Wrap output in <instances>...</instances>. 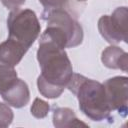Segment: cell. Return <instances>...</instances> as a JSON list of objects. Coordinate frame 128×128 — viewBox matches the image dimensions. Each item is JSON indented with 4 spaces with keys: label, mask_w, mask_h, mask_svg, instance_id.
I'll return each instance as SVG.
<instances>
[{
    "label": "cell",
    "mask_w": 128,
    "mask_h": 128,
    "mask_svg": "<svg viewBox=\"0 0 128 128\" xmlns=\"http://www.w3.org/2000/svg\"><path fill=\"white\" fill-rule=\"evenodd\" d=\"M27 51L28 49L25 46L8 38L0 44V64L14 68Z\"/></svg>",
    "instance_id": "obj_8"
},
{
    "label": "cell",
    "mask_w": 128,
    "mask_h": 128,
    "mask_svg": "<svg viewBox=\"0 0 128 128\" xmlns=\"http://www.w3.org/2000/svg\"><path fill=\"white\" fill-rule=\"evenodd\" d=\"M101 61L110 69H120L126 72L128 68V54L118 46L112 45L105 48L101 55Z\"/></svg>",
    "instance_id": "obj_9"
},
{
    "label": "cell",
    "mask_w": 128,
    "mask_h": 128,
    "mask_svg": "<svg viewBox=\"0 0 128 128\" xmlns=\"http://www.w3.org/2000/svg\"><path fill=\"white\" fill-rule=\"evenodd\" d=\"M103 85L111 111H117L121 116L125 117L128 105L127 77L115 76L106 80Z\"/></svg>",
    "instance_id": "obj_6"
},
{
    "label": "cell",
    "mask_w": 128,
    "mask_h": 128,
    "mask_svg": "<svg viewBox=\"0 0 128 128\" xmlns=\"http://www.w3.org/2000/svg\"><path fill=\"white\" fill-rule=\"evenodd\" d=\"M50 110V106L49 104L40 99V98H36L34 101H33V104L30 108V111H31V114L35 117V118H38V119H41V118H44L48 115V112Z\"/></svg>",
    "instance_id": "obj_13"
},
{
    "label": "cell",
    "mask_w": 128,
    "mask_h": 128,
    "mask_svg": "<svg viewBox=\"0 0 128 128\" xmlns=\"http://www.w3.org/2000/svg\"><path fill=\"white\" fill-rule=\"evenodd\" d=\"M3 100L15 108H22L26 106L30 100V92L28 85L22 79L17 80L3 93H1Z\"/></svg>",
    "instance_id": "obj_7"
},
{
    "label": "cell",
    "mask_w": 128,
    "mask_h": 128,
    "mask_svg": "<svg viewBox=\"0 0 128 128\" xmlns=\"http://www.w3.org/2000/svg\"><path fill=\"white\" fill-rule=\"evenodd\" d=\"M17 78V72L13 67L0 64V94L7 90Z\"/></svg>",
    "instance_id": "obj_11"
},
{
    "label": "cell",
    "mask_w": 128,
    "mask_h": 128,
    "mask_svg": "<svg viewBox=\"0 0 128 128\" xmlns=\"http://www.w3.org/2000/svg\"><path fill=\"white\" fill-rule=\"evenodd\" d=\"M13 112L11 108L0 102V127H8L13 121Z\"/></svg>",
    "instance_id": "obj_14"
},
{
    "label": "cell",
    "mask_w": 128,
    "mask_h": 128,
    "mask_svg": "<svg viewBox=\"0 0 128 128\" xmlns=\"http://www.w3.org/2000/svg\"><path fill=\"white\" fill-rule=\"evenodd\" d=\"M37 60L41 69V79L63 89L67 87L73 75L72 64L65 49L44 33L39 39Z\"/></svg>",
    "instance_id": "obj_1"
},
{
    "label": "cell",
    "mask_w": 128,
    "mask_h": 128,
    "mask_svg": "<svg viewBox=\"0 0 128 128\" xmlns=\"http://www.w3.org/2000/svg\"><path fill=\"white\" fill-rule=\"evenodd\" d=\"M53 124L57 128L66 127H79L88 126L86 123L81 122L75 115L74 111L67 107L56 108L53 112Z\"/></svg>",
    "instance_id": "obj_10"
},
{
    "label": "cell",
    "mask_w": 128,
    "mask_h": 128,
    "mask_svg": "<svg viewBox=\"0 0 128 128\" xmlns=\"http://www.w3.org/2000/svg\"><path fill=\"white\" fill-rule=\"evenodd\" d=\"M37 87H38L39 92L44 97L49 98V99H54V98L59 97L62 94V92L64 91L63 88L49 84V83L45 82L43 79H41L40 77L37 78Z\"/></svg>",
    "instance_id": "obj_12"
},
{
    "label": "cell",
    "mask_w": 128,
    "mask_h": 128,
    "mask_svg": "<svg viewBox=\"0 0 128 128\" xmlns=\"http://www.w3.org/2000/svg\"><path fill=\"white\" fill-rule=\"evenodd\" d=\"M1 2L7 9L13 11L19 9L25 3V0H1Z\"/></svg>",
    "instance_id": "obj_16"
},
{
    "label": "cell",
    "mask_w": 128,
    "mask_h": 128,
    "mask_svg": "<svg viewBox=\"0 0 128 128\" xmlns=\"http://www.w3.org/2000/svg\"><path fill=\"white\" fill-rule=\"evenodd\" d=\"M127 15L126 6L116 8L111 15H103L98 21V30L101 36L110 44L121 41L127 43Z\"/></svg>",
    "instance_id": "obj_5"
},
{
    "label": "cell",
    "mask_w": 128,
    "mask_h": 128,
    "mask_svg": "<svg viewBox=\"0 0 128 128\" xmlns=\"http://www.w3.org/2000/svg\"><path fill=\"white\" fill-rule=\"evenodd\" d=\"M68 1L69 0H39V2L42 4L45 10L64 8L67 5Z\"/></svg>",
    "instance_id": "obj_15"
},
{
    "label": "cell",
    "mask_w": 128,
    "mask_h": 128,
    "mask_svg": "<svg viewBox=\"0 0 128 128\" xmlns=\"http://www.w3.org/2000/svg\"><path fill=\"white\" fill-rule=\"evenodd\" d=\"M8 38L27 49L38 38L41 30L39 20L31 9H16L10 12L7 19Z\"/></svg>",
    "instance_id": "obj_3"
},
{
    "label": "cell",
    "mask_w": 128,
    "mask_h": 128,
    "mask_svg": "<svg viewBox=\"0 0 128 128\" xmlns=\"http://www.w3.org/2000/svg\"><path fill=\"white\" fill-rule=\"evenodd\" d=\"M67 88L77 97L80 110L93 121H103L112 112L104 85L80 74L72 75Z\"/></svg>",
    "instance_id": "obj_2"
},
{
    "label": "cell",
    "mask_w": 128,
    "mask_h": 128,
    "mask_svg": "<svg viewBox=\"0 0 128 128\" xmlns=\"http://www.w3.org/2000/svg\"><path fill=\"white\" fill-rule=\"evenodd\" d=\"M78 2H85V1H87V0H77Z\"/></svg>",
    "instance_id": "obj_17"
},
{
    "label": "cell",
    "mask_w": 128,
    "mask_h": 128,
    "mask_svg": "<svg viewBox=\"0 0 128 128\" xmlns=\"http://www.w3.org/2000/svg\"><path fill=\"white\" fill-rule=\"evenodd\" d=\"M42 18L47 22L48 26H52L59 30L67 39L68 48L78 46L83 40V29L64 8L44 10Z\"/></svg>",
    "instance_id": "obj_4"
}]
</instances>
